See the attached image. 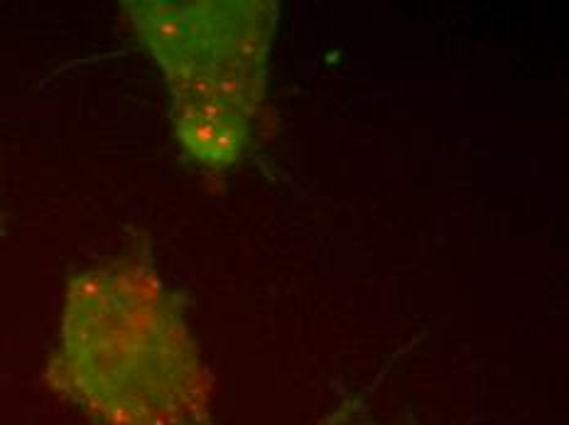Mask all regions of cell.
<instances>
[{
  "instance_id": "obj_1",
  "label": "cell",
  "mask_w": 569,
  "mask_h": 425,
  "mask_svg": "<svg viewBox=\"0 0 569 425\" xmlns=\"http://www.w3.org/2000/svg\"><path fill=\"white\" fill-rule=\"evenodd\" d=\"M44 382L93 425H217L211 372L180 303L142 264L69 283Z\"/></svg>"
},
{
  "instance_id": "obj_2",
  "label": "cell",
  "mask_w": 569,
  "mask_h": 425,
  "mask_svg": "<svg viewBox=\"0 0 569 425\" xmlns=\"http://www.w3.org/2000/svg\"><path fill=\"white\" fill-rule=\"evenodd\" d=\"M126 16L170 89L177 140L201 168L243 158L266 99L278 6L133 0Z\"/></svg>"
}]
</instances>
